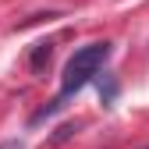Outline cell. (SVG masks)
Instances as JSON below:
<instances>
[{
  "label": "cell",
  "mask_w": 149,
  "mask_h": 149,
  "mask_svg": "<svg viewBox=\"0 0 149 149\" xmlns=\"http://www.w3.org/2000/svg\"><path fill=\"white\" fill-rule=\"evenodd\" d=\"M43 64H50V43H39V50L32 53V71H43Z\"/></svg>",
  "instance_id": "obj_2"
},
{
  "label": "cell",
  "mask_w": 149,
  "mask_h": 149,
  "mask_svg": "<svg viewBox=\"0 0 149 149\" xmlns=\"http://www.w3.org/2000/svg\"><path fill=\"white\" fill-rule=\"evenodd\" d=\"M107 57H110V43H89V46H82L74 57L64 64V78H61V100L64 96H71V92H78L92 74H96L103 64H107Z\"/></svg>",
  "instance_id": "obj_1"
},
{
  "label": "cell",
  "mask_w": 149,
  "mask_h": 149,
  "mask_svg": "<svg viewBox=\"0 0 149 149\" xmlns=\"http://www.w3.org/2000/svg\"><path fill=\"white\" fill-rule=\"evenodd\" d=\"M0 149H25V146H22V142H4Z\"/></svg>",
  "instance_id": "obj_3"
}]
</instances>
